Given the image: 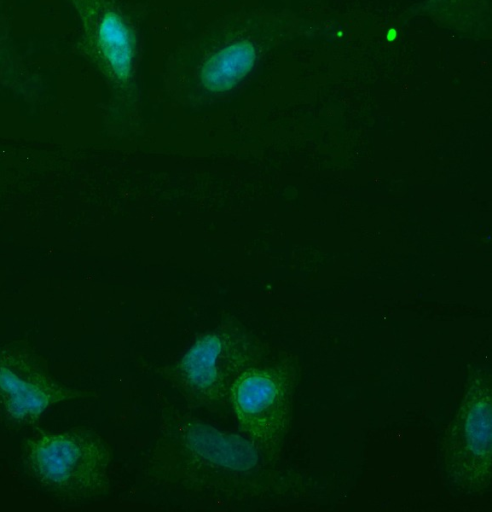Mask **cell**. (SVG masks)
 Listing matches in <instances>:
<instances>
[{
  "mask_svg": "<svg viewBox=\"0 0 492 512\" xmlns=\"http://www.w3.org/2000/svg\"><path fill=\"white\" fill-rule=\"evenodd\" d=\"M274 460L239 431L171 408L161 416L142 455L140 474L163 493L248 504L268 490Z\"/></svg>",
  "mask_w": 492,
  "mask_h": 512,
  "instance_id": "1",
  "label": "cell"
},
{
  "mask_svg": "<svg viewBox=\"0 0 492 512\" xmlns=\"http://www.w3.org/2000/svg\"><path fill=\"white\" fill-rule=\"evenodd\" d=\"M267 355L246 324L229 320L196 334L163 375L188 406L215 411L227 404L235 379Z\"/></svg>",
  "mask_w": 492,
  "mask_h": 512,
  "instance_id": "3",
  "label": "cell"
},
{
  "mask_svg": "<svg viewBox=\"0 0 492 512\" xmlns=\"http://www.w3.org/2000/svg\"><path fill=\"white\" fill-rule=\"evenodd\" d=\"M21 459L37 486L64 504L96 502L111 487V448L93 429L72 428L31 436L23 444Z\"/></svg>",
  "mask_w": 492,
  "mask_h": 512,
  "instance_id": "4",
  "label": "cell"
},
{
  "mask_svg": "<svg viewBox=\"0 0 492 512\" xmlns=\"http://www.w3.org/2000/svg\"><path fill=\"white\" fill-rule=\"evenodd\" d=\"M80 26L88 62L119 94L136 89L140 68L138 30L118 0H67Z\"/></svg>",
  "mask_w": 492,
  "mask_h": 512,
  "instance_id": "6",
  "label": "cell"
},
{
  "mask_svg": "<svg viewBox=\"0 0 492 512\" xmlns=\"http://www.w3.org/2000/svg\"><path fill=\"white\" fill-rule=\"evenodd\" d=\"M294 386L291 362L267 355L245 369L229 390L227 404L238 431L272 458L290 424Z\"/></svg>",
  "mask_w": 492,
  "mask_h": 512,
  "instance_id": "5",
  "label": "cell"
},
{
  "mask_svg": "<svg viewBox=\"0 0 492 512\" xmlns=\"http://www.w3.org/2000/svg\"><path fill=\"white\" fill-rule=\"evenodd\" d=\"M277 32V23L260 10L228 12L171 56L166 66L167 79L189 95H227L257 71Z\"/></svg>",
  "mask_w": 492,
  "mask_h": 512,
  "instance_id": "2",
  "label": "cell"
},
{
  "mask_svg": "<svg viewBox=\"0 0 492 512\" xmlns=\"http://www.w3.org/2000/svg\"><path fill=\"white\" fill-rule=\"evenodd\" d=\"M445 458L451 480L480 491L491 481V381L473 379L447 432Z\"/></svg>",
  "mask_w": 492,
  "mask_h": 512,
  "instance_id": "8",
  "label": "cell"
},
{
  "mask_svg": "<svg viewBox=\"0 0 492 512\" xmlns=\"http://www.w3.org/2000/svg\"><path fill=\"white\" fill-rule=\"evenodd\" d=\"M87 395L54 376L32 349L0 343V422L8 429L32 427L53 406Z\"/></svg>",
  "mask_w": 492,
  "mask_h": 512,
  "instance_id": "7",
  "label": "cell"
},
{
  "mask_svg": "<svg viewBox=\"0 0 492 512\" xmlns=\"http://www.w3.org/2000/svg\"><path fill=\"white\" fill-rule=\"evenodd\" d=\"M11 40L10 0H0V67L9 55Z\"/></svg>",
  "mask_w": 492,
  "mask_h": 512,
  "instance_id": "9",
  "label": "cell"
}]
</instances>
